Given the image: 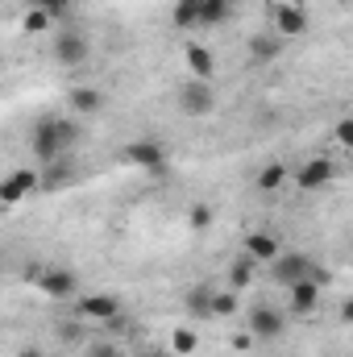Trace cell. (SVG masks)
I'll list each match as a JSON object with an SVG mask.
<instances>
[{
    "mask_svg": "<svg viewBox=\"0 0 353 357\" xmlns=\"http://www.w3.org/2000/svg\"><path fill=\"white\" fill-rule=\"evenodd\" d=\"M308 270H312V258H308V254H299V250H287V254H278V258L270 262V278H274L278 287H291V282L308 278Z\"/></svg>",
    "mask_w": 353,
    "mask_h": 357,
    "instance_id": "11",
    "label": "cell"
},
{
    "mask_svg": "<svg viewBox=\"0 0 353 357\" xmlns=\"http://www.w3.org/2000/svg\"><path fill=\"white\" fill-rule=\"evenodd\" d=\"M337 146H341V150H350V146H353V121H350V116H341V121H337Z\"/></svg>",
    "mask_w": 353,
    "mask_h": 357,
    "instance_id": "29",
    "label": "cell"
},
{
    "mask_svg": "<svg viewBox=\"0 0 353 357\" xmlns=\"http://www.w3.org/2000/svg\"><path fill=\"white\" fill-rule=\"evenodd\" d=\"M287 178H291V171H287V162H266L262 171L254 175V187H258V191H266V195H270V191H278V187H283Z\"/></svg>",
    "mask_w": 353,
    "mask_h": 357,
    "instance_id": "20",
    "label": "cell"
},
{
    "mask_svg": "<svg viewBox=\"0 0 353 357\" xmlns=\"http://www.w3.org/2000/svg\"><path fill=\"white\" fill-rule=\"evenodd\" d=\"M38 191V171H8V175L0 178V212L4 208H13V204H21L25 195H33Z\"/></svg>",
    "mask_w": 353,
    "mask_h": 357,
    "instance_id": "10",
    "label": "cell"
},
{
    "mask_svg": "<svg viewBox=\"0 0 353 357\" xmlns=\"http://www.w3.org/2000/svg\"><path fill=\"white\" fill-rule=\"evenodd\" d=\"M274 33H278L283 42L303 38V33H308V13H303V4H295V0L274 4Z\"/></svg>",
    "mask_w": 353,
    "mask_h": 357,
    "instance_id": "9",
    "label": "cell"
},
{
    "mask_svg": "<svg viewBox=\"0 0 353 357\" xmlns=\"http://www.w3.org/2000/svg\"><path fill=\"white\" fill-rule=\"evenodd\" d=\"M21 357H42V349H33V345H29V349H21Z\"/></svg>",
    "mask_w": 353,
    "mask_h": 357,
    "instance_id": "32",
    "label": "cell"
},
{
    "mask_svg": "<svg viewBox=\"0 0 353 357\" xmlns=\"http://www.w3.org/2000/svg\"><path fill=\"white\" fill-rule=\"evenodd\" d=\"M187 229H191V233L212 229V204H204V199H200V204H191V208H187Z\"/></svg>",
    "mask_w": 353,
    "mask_h": 357,
    "instance_id": "26",
    "label": "cell"
},
{
    "mask_svg": "<svg viewBox=\"0 0 353 357\" xmlns=\"http://www.w3.org/2000/svg\"><path fill=\"white\" fill-rule=\"evenodd\" d=\"M283 254V241L274 233H250L246 237V258L250 262H274Z\"/></svg>",
    "mask_w": 353,
    "mask_h": 357,
    "instance_id": "16",
    "label": "cell"
},
{
    "mask_svg": "<svg viewBox=\"0 0 353 357\" xmlns=\"http://www.w3.org/2000/svg\"><path fill=\"white\" fill-rule=\"evenodd\" d=\"M171 21H175V29H191V25H200V0H175Z\"/></svg>",
    "mask_w": 353,
    "mask_h": 357,
    "instance_id": "25",
    "label": "cell"
},
{
    "mask_svg": "<svg viewBox=\"0 0 353 357\" xmlns=\"http://www.w3.org/2000/svg\"><path fill=\"white\" fill-rule=\"evenodd\" d=\"M179 108L187 112V116H212L216 112V88L208 84V79H183V88H179Z\"/></svg>",
    "mask_w": 353,
    "mask_h": 357,
    "instance_id": "5",
    "label": "cell"
},
{
    "mask_svg": "<svg viewBox=\"0 0 353 357\" xmlns=\"http://www.w3.org/2000/svg\"><path fill=\"white\" fill-rule=\"evenodd\" d=\"M121 162H129V167H137V171H146V175H167V146L158 142V137H137V142H129L125 150H121Z\"/></svg>",
    "mask_w": 353,
    "mask_h": 357,
    "instance_id": "2",
    "label": "cell"
},
{
    "mask_svg": "<svg viewBox=\"0 0 353 357\" xmlns=\"http://www.w3.org/2000/svg\"><path fill=\"white\" fill-rule=\"evenodd\" d=\"M183 63H187L191 79H212V71H216L212 50H208V46H200V42H187V46H183Z\"/></svg>",
    "mask_w": 353,
    "mask_h": 357,
    "instance_id": "15",
    "label": "cell"
},
{
    "mask_svg": "<svg viewBox=\"0 0 353 357\" xmlns=\"http://www.w3.org/2000/svg\"><path fill=\"white\" fill-rule=\"evenodd\" d=\"M50 59L59 63V67H67V71H75V67H84L91 59V42L80 33V29H63V33H54V46H50Z\"/></svg>",
    "mask_w": 353,
    "mask_h": 357,
    "instance_id": "4",
    "label": "cell"
},
{
    "mask_svg": "<svg viewBox=\"0 0 353 357\" xmlns=\"http://www.w3.org/2000/svg\"><path fill=\"white\" fill-rule=\"evenodd\" d=\"M246 333H250L254 341H274V337H283V333H287V312L274 307V303H254V307L246 312Z\"/></svg>",
    "mask_w": 353,
    "mask_h": 357,
    "instance_id": "3",
    "label": "cell"
},
{
    "mask_svg": "<svg viewBox=\"0 0 353 357\" xmlns=\"http://www.w3.org/2000/svg\"><path fill=\"white\" fill-rule=\"evenodd\" d=\"M75 183V162H71V154H63V158H54V162H42V171H38V191H67Z\"/></svg>",
    "mask_w": 353,
    "mask_h": 357,
    "instance_id": "13",
    "label": "cell"
},
{
    "mask_svg": "<svg viewBox=\"0 0 353 357\" xmlns=\"http://www.w3.org/2000/svg\"><path fill=\"white\" fill-rule=\"evenodd\" d=\"M183 312L191 320H212V287L208 282H195L187 295H183Z\"/></svg>",
    "mask_w": 353,
    "mask_h": 357,
    "instance_id": "17",
    "label": "cell"
},
{
    "mask_svg": "<svg viewBox=\"0 0 353 357\" xmlns=\"http://www.w3.org/2000/svg\"><path fill=\"white\" fill-rule=\"evenodd\" d=\"M320 291L324 287H316L312 278H299V282H291L287 287V316H299V320H308L312 312H320Z\"/></svg>",
    "mask_w": 353,
    "mask_h": 357,
    "instance_id": "7",
    "label": "cell"
},
{
    "mask_svg": "<svg viewBox=\"0 0 353 357\" xmlns=\"http://www.w3.org/2000/svg\"><path fill=\"white\" fill-rule=\"evenodd\" d=\"M63 337L67 341H80V324H63Z\"/></svg>",
    "mask_w": 353,
    "mask_h": 357,
    "instance_id": "31",
    "label": "cell"
},
{
    "mask_svg": "<svg viewBox=\"0 0 353 357\" xmlns=\"http://www.w3.org/2000/svg\"><path fill=\"white\" fill-rule=\"evenodd\" d=\"M237 312H241V295L229 291V287H212V316H216V320H229V316H237Z\"/></svg>",
    "mask_w": 353,
    "mask_h": 357,
    "instance_id": "19",
    "label": "cell"
},
{
    "mask_svg": "<svg viewBox=\"0 0 353 357\" xmlns=\"http://www.w3.org/2000/svg\"><path fill=\"white\" fill-rule=\"evenodd\" d=\"M25 4L50 13V17H67V13H71V0H25Z\"/></svg>",
    "mask_w": 353,
    "mask_h": 357,
    "instance_id": "27",
    "label": "cell"
},
{
    "mask_svg": "<svg viewBox=\"0 0 353 357\" xmlns=\"http://www.w3.org/2000/svg\"><path fill=\"white\" fill-rule=\"evenodd\" d=\"M137 357H171V354H158V349H146V354H137Z\"/></svg>",
    "mask_w": 353,
    "mask_h": 357,
    "instance_id": "33",
    "label": "cell"
},
{
    "mask_svg": "<svg viewBox=\"0 0 353 357\" xmlns=\"http://www.w3.org/2000/svg\"><path fill=\"white\" fill-rule=\"evenodd\" d=\"M50 29H54V17H50V13H42V8H25V17H21V33L38 38V33H50Z\"/></svg>",
    "mask_w": 353,
    "mask_h": 357,
    "instance_id": "23",
    "label": "cell"
},
{
    "mask_svg": "<svg viewBox=\"0 0 353 357\" xmlns=\"http://www.w3.org/2000/svg\"><path fill=\"white\" fill-rule=\"evenodd\" d=\"M233 17V0H200V25H225Z\"/></svg>",
    "mask_w": 353,
    "mask_h": 357,
    "instance_id": "21",
    "label": "cell"
},
{
    "mask_svg": "<svg viewBox=\"0 0 353 357\" xmlns=\"http://www.w3.org/2000/svg\"><path fill=\"white\" fill-rule=\"evenodd\" d=\"M291 178H295V187H299V191H320V187H329V183L337 178V162H333L329 154L308 158V162H303Z\"/></svg>",
    "mask_w": 353,
    "mask_h": 357,
    "instance_id": "8",
    "label": "cell"
},
{
    "mask_svg": "<svg viewBox=\"0 0 353 357\" xmlns=\"http://www.w3.org/2000/svg\"><path fill=\"white\" fill-rule=\"evenodd\" d=\"M283 46H287V42H283L278 33H254V38H250V63H254V67L274 63V59L283 54Z\"/></svg>",
    "mask_w": 353,
    "mask_h": 357,
    "instance_id": "18",
    "label": "cell"
},
{
    "mask_svg": "<svg viewBox=\"0 0 353 357\" xmlns=\"http://www.w3.org/2000/svg\"><path fill=\"white\" fill-rule=\"evenodd\" d=\"M84 357H121V345L117 341H88V354Z\"/></svg>",
    "mask_w": 353,
    "mask_h": 357,
    "instance_id": "28",
    "label": "cell"
},
{
    "mask_svg": "<svg viewBox=\"0 0 353 357\" xmlns=\"http://www.w3.org/2000/svg\"><path fill=\"white\" fill-rule=\"evenodd\" d=\"M125 312V303L117 299V295H108V291H91V295H84L80 303H75V316L84 320V324H108L112 316H121Z\"/></svg>",
    "mask_w": 353,
    "mask_h": 357,
    "instance_id": "6",
    "label": "cell"
},
{
    "mask_svg": "<svg viewBox=\"0 0 353 357\" xmlns=\"http://www.w3.org/2000/svg\"><path fill=\"white\" fill-rule=\"evenodd\" d=\"M33 287H42L50 299H71L75 291H80V274L67 266H46L42 274H38V282Z\"/></svg>",
    "mask_w": 353,
    "mask_h": 357,
    "instance_id": "12",
    "label": "cell"
},
{
    "mask_svg": "<svg viewBox=\"0 0 353 357\" xmlns=\"http://www.w3.org/2000/svg\"><path fill=\"white\" fill-rule=\"evenodd\" d=\"M233 349H241V354L254 349V337H250V333H237V337H233Z\"/></svg>",
    "mask_w": 353,
    "mask_h": 357,
    "instance_id": "30",
    "label": "cell"
},
{
    "mask_svg": "<svg viewBox=\"0 0 353 357\" xmlns=\"http://www.w3.org/2000/svg\"><path fill=\"white\" fill-rule=\"evenodd\" d=\"M84 142V121L71 116V112H59V116H42L29 133V150L38 162H54L63 154H71L75 146Z\"/></svg>",
    "mask_w": 353,
    "mask_h": 357,
    "instance_id": "1",
    "label": "cell"
},
{
    "mask_svg": "<svg viewBox=\"0 0 353 357\" xmlns=\"http://www.w3.org/2000/svg\"><path fill=\"white\" fill-rule=\"evenodd\" d=\"M195 349H200V337H195V328L179 324L175 333H171V354H175V357H191Z\"/></svg>",
    "mask_w": 353,
    "mask_h": 357,
    "instance_id": "24",
    "label": "cell"
},
{
    "mask_svg": "<svg viewBox=\"0 0 353 357\" xmlns=\"http://www.w3.org/2000/svg\"><path fill=\"white\" fill-rule=\"evenodd\" d=\"M67 112L71 116H96V112H104V91L96 88V84H80V88L67 91Z\"/></svg>",
    "mask_w": 353,
    "mask_h": 357,
    "instance_id": "14",
    "label": "cell"
},
{
    "mask_svg": "<svg viewBox=\"0 0 353 357\" xmlns=\"http://www.w3.org/2000/svg\"><path fill=\"white\" fill-rule=\"evenodd\" d=\"M254 278H258V262H250V258H237L233 266H229V291H246V287H254Z\"/></svg>",
    "mask_w": 353,
    "mask_h": 357,
    "instance_id": "22",
    "label": "cell"
}]
</instances>
